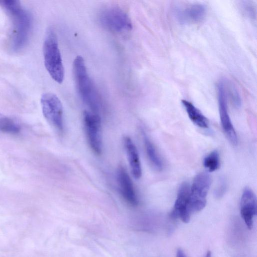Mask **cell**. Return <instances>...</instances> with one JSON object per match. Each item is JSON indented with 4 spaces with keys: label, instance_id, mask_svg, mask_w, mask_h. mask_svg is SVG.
<instances>
[{
    "label": "cell",
    "instance_id": "1",
    "mask_svg": "<svg viewBox=\"0 0 257 257\" xmlns=\"http://www.w3.org/2000/svg\"><path fill=\"white\" fill-rule=\"evenodd\" d=\"M0 6L10 16L12 21L11 47L19 52L26 45L31 28V17L19 1L0 0Z\"/></svg>",
    "mask_w": 257,
    "mask_h": 257
},
{
    "label": "cell",
    "instance_id": "2",
    "mask_svg": "<svg viewBox=\"0 0 257 257\" xmlns=\"http://www.w3.org/2000/svg\"><path fill=\"white\" fill-rule=\"evenodd\" d=\"M72 70L79 95L92 112L97 113L100 107V97L88 74L84 60L81 56H77L74 60Z\"/></svg>",
    "mask_w": 257,
    "mask_h": 257
},
{
    "label": "cell",
    "instance_id": "3",
    "mask_svg": "<svg viewBox=\"0 0 257 257\" xmlns=\"http://www.w3.org/2000/svg\"><path fill=\"white\" fill-rule=\"evenodd\" d=\"M44 65L52 78L61 83L64 78V68L58 40L55 31L51 28L46 32L43 44Z\"/></svg>",
    "mask_w": 257,
    "mask_h": 257
},
{
    "label": "cell",
    "instance_id": "4",
    "mask_svg": "<svg viewBox=\"0 0 257 257\" xmlns=\"http://www.w3.org/2000/svg\"><path fill=\"white\" fill-rule=\"evenodd\" d=\"M98 21L103 27L113 32L129 31L133 28L129 16L116 6H109L102 9L99 14Z\"/></svg>",
    "mask_w": 257,
    "mask_h": 257
},
{
    "label": "cell",
    "instance_id": "5",
    "mask_svg": "<svg viewBox=\"0 0 257 257\" xmlns=\"http://www.w3.org/2000/svg\"><path fill=\"white\" fill-rule=\"evenodd\" d=\"M211 177L206 172L196 175L190 187V205L192 213L202 210L206 206L207 194L211 184Z\"/></svg>",
    "mask_w": 257,
    "mask_h": 257
},
{
    "label": "cell",
    "instance_id": "6",
    "mask_svg": "<svg viewBox=\"0 0 257 257\" xmlns=\"http://www.w3.org/2000/svg\"><path fill=\"white\" fill-rule=\"evenodd\" d=\"M43 114L49 123L59 132L63 130V111L61 101L54 94L44 93L41 98Z\"/></svg>",
    "mask_w": 257,
    "mask_h": 257
},
{
    "label": "cell",
    "instance_id": "7",
    "mask_svg": "<svg viewBox=\"0 0 257 257\" xmlns=\"http://www.w3.org/2000/svg\"><path fill=\"white\" fill-rule=\"evenodd\" d=\"M83 118L89 146L95 154L100 155L102 148L100 117L97 113L85 111Z\"/></svg>",
    "mask_w": 257,
    "mask_h": 257
},
{
    "label": "cell",
    "instance_id": "8",
    "mask_svg": "<svg viewBox=\"0 0 257 257\" xmlns=\"http://www.w3.org/2000/svg\"><path fill=\"white\" fill-rule=\"evenodd\" d=\"M219 117L222 130L230 143L234 146L237 144V137L231 121L227 109L226 92L223 81L217 87Z\"/></svg>",
    "mask_w": 257,
    "mask_h": 257
},
{
    "label": "cell",
    "instance_id": "9",
    "mask_svg": "<svg viewBox=\"0 0 257 257\" xmlns=\"http://www.w3.org/2000/svg\"><path fill=\"white\" fill-rule=\"evenodd\" d=\"M190 186L187 182L182 183L178 190L176 199L171 215L184 223H188L192 214L190 205Z\"/></svg>",
    "mask_w": 257,
    "mask_h": 257
},
{
    "label": "cell",
    "instance_id": "10",
    "mask_svg": "<svg viewBox=\"0 0 257 257\" xmlns=\"http://www.w3.org/2000/svg\"><path fill=\"white\" fill-rule=\"evenodd\" d=\"M241 216L246 227L251 229L256 213V200L253 191L246 187L243 190L240 204Z\"/></svg>",
    "mask_w": 257,
    "mask_h": 257
},
{
    "label": "cell",
    "instance_id": "11",
    "mask_svg": "<svg viewBox=\"0 0 257 257\" xmlns=\"http://www.w3.org/2000/svg\"><path fill=\"white\" fill-rule=\"evenodd\" d=\"M116 178L119 191L124 200L132 206L138 205L139 200L133 182L123 167L118 168Z\"/></svg>",
    "mask_w": 257,
    "mask_h": 257
},
{
    "label": "cell",
    "instance_id": "12",
    "mask_svg": "<svg viewBox=\"0 0 257 257\" xmlns=\"http://www.w3.org/2000/svg\"><path fill=\"white\" fill-rule=\"evenodd\" d=\"M123 145L132 173L136 179H140L142 176V170L138 150L129 137L126 136L123 138Z\"/></svg>",
    "mask_w": 257,
    "mask_h": 257
},
{
    "label": "cell",
    "instance_id": "13",
    "mask_svg": "<svg viewBox=\"0 0 257 257\" xmlns=\"http://www.w3.org/2000/svg\"><path fill=\"white\" fill-rule=\"evenodd\" d=\"M206 8L202 4H194L177 12V18L183 24L197 23L203 19Z\"/></svg>",
    "mask_w": 257,
    "mask_h": 257
},
{
    "label": "cell",
    "instance_id": "14",
    "mask_svg": "<svg viewBox=\"0 0 257 257\" xmlns=\"http://www.w3.org/2000/svg\"><path fill=\"white\" fill-rule=\"evenodd\" d=\"M182 103L192 122L200 128L208 127V119L192 103L182 100Z\"/></svg>",
    "mask_w": 257,
    "mask_h": 257
},
{
    "label": "cell",
    "instance_id": "15",
    "mask_svg": "<svg viewBox=\"0 0 257 257\" xmlns=\"http://www.w3.org/2000/svg\"><path fill=\"white\" fill-rule=\"evenodd\" d=\"M143 135L146 153L150 162L155 169L161 171L164 167L162 159L147 135L145 133Z\"/></svg>",
    "mask_w": 257,
    "mask_h": 257
},
{
    "label": "cell",
    "instance_id": "16",
    "mask_svg": "<svg viewBox=\"0 0 257 257\" xmlns=\"http://www.w3.org/2000/svg\"><path fill=\"white\" fill-rule=\"evenodd\" d=\"M20 126L11 118L0 113V132L15 135L20 131Z\"/></svg>",
    "mask_w": 257,
    "mask_h": 257
},
{
    "label": "cell",
    "instance_id": "17",
    "mask_svg": "<svg viewBox=\"0 0 257 257\" xmlns=\"http://www.w3.org/2000/svg\"><path fill=\"white\" fill-rule=\"evenodd\" d=\"M204 167L210 172L217 170L220 166V156L217 151H213L205 157L203 161Z\"/></svg>",
    "mask_w": 257,
    "mask_h": 257
},
{
    "label": "cell",
    "instance_id": "18",
    "mask_svg": "<svg viewBox=\"0 0 257 257\" xmlns=\"http://www.w3.org/2000/svg\"><path fill=\"white\" fill-rule=\"evenodd\" d=\"M230 92L231 97L234 104L236 107H239L241 105V100L239 94L235 89H233V88Z\"/></svg>",
    "mask_w": 257,
    "mask_h": 257
},
{
    "label": "cell",
    "instance_id": "19",
    "mask_svg": "<svg viewBox=\"0 0 257 257\" xmlns=\"http://www.w3.org/2000/svg\"><path fill=\"white\" fill-rule=\"evenodd\" d=\"M176 257H187L184 252L181 249H178L176 252Z\"/></svg>",
    "mask_w": 257,
    "mask_h": 257
},
{
    "label": "cell",
    "instance_id": "20",
    "mask_svg": "<svg viewBox=\"0 0 257 257\" xmlns=\"http://www.w3.org/2000/svg\"><path fill=\"white\" fill-rule=\"evenodd\" d=\"M205 257H212L211 252L210 251H208Z\"/></svg>",
    "mask_w": 257,
    "mask_h": 257
}]
</instances>
